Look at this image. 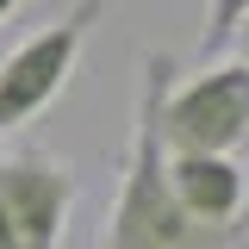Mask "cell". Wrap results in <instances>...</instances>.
I'll use <instances>...</instances> for the list:
<instances>
[{
    "label": "cell",
    "instance_id": "obj_1",
    "mask_svg": "<svg viewBox=\"0 0 249 249\" xmlns=\"http://www.w3.org/2000/svg\"><path fill=\"white\" fill-rule=\"evenodd\" d=\"M168 81H175V56L143 50L124 175H119V193H112L100 249H243L249 224H199L168 187V143H162V93H168Z\"/></svg>",
    "mask_w": 249,
    "mask_h": 249
},
{
    "label": "cell",
    "instance_id": "obj_2",
    "mask_svg": "<svg viewBox=\"0 0 249 249\" xmlns=\"http://www.w3.org/2000/svg\"><path fill=\"white\" fill-rule=\"evenodd\" d=\"M100 13H106V0H75L62 19L37 25L25 44H13L0 56V143L56 106V93L69 88L75 62L88 50V31L100 25Z\"/></svg>",
    "mask_w": 249,
    "mask_h": 249
},
{
    "label": "cell",
    "instance_id": "obj_3",
    "mask_svg": "<svg viewBox=\"0 0 249 249\" xmlns=\"http://www.w3.org/2000/svg\"><path fill=\"white\" fill-rule=\"evenodd\" d=\"M162 143L168 150H249V62H206L199 75L168 81L162 93Z\"/></svg>",
    "mask_w": 249,
    "mask_h": 249
},
{
    "label": "cell",
    "instance_id": "obj_4",
    "mask_svg": "<svg viewBox=\"0 0 249 249\" xmlns=\"http://www.w3.org/2000/svg\"><path fill=\"white\" fill-rule=\"evenodd\" d=\"M75 168L62 156L37 150H0V212L13 224V243L19 249H62V231H69V212H75Z\"/></svg>",
    "mask_w": 249,
    "mask_h": 249
},
{
    "label": "cell",
    "instance_id": "obj_5",
    "mask_svg": "<svg viewBox=\"0 0 249 249\" xmlns=\"http://www.w3.org/2000/svg\"><path fill=\"white\" fill-rule=\"evenodd\" d=\"M168 187L199 224H249V175L237 156L168 150Z\"/></svg>",
    "mask_w": 249,
    "mask_h": 249
},
{
    "label": "cell",
    "instance_id": "obj_6",
    "mask_svg": "<svg viewBox=\"0 0 249 249\" xmlns=\"http://www.w3.org/2000/svg\"><path fill=\"white\" fill-rule=\"evenodd\" d=\"M249 19V0H206V31H199V50L218 56V50H231V37L243 31Z\"/></svg>",
    "mask_w": 249,
    "mask_h": 249
},
{
    "label": "cell",
    "instance_id": "obj_7",
    "mask_svg": "<svg viewBox=\"0 0 249 249\" xmlns=\"http://www.w3.org/2000/svg\"><path fill=\"white\" fill-rule=\"evenodd\" d=\"M231 44H237V56L249 62V19H243V31H237V37H231Z\"/></svg>",
    "mask_w": 249,
    "mask_h": 249
},
{
    "label": "cell",
    "instance_id": "obj_8",
    "mask_svg": "<svg viewBox=\"0 0 249 249\" xmlns=\"http://www.w3.org/2000/svg\"><path fill=\"white\" fill-rule=\"evenodd\" d=\"M13 13H19V0H0V25H6V19H13Z\"/></svg>",
    "mask_w": 249,
    "mask_h": 249
}]
</instances>
